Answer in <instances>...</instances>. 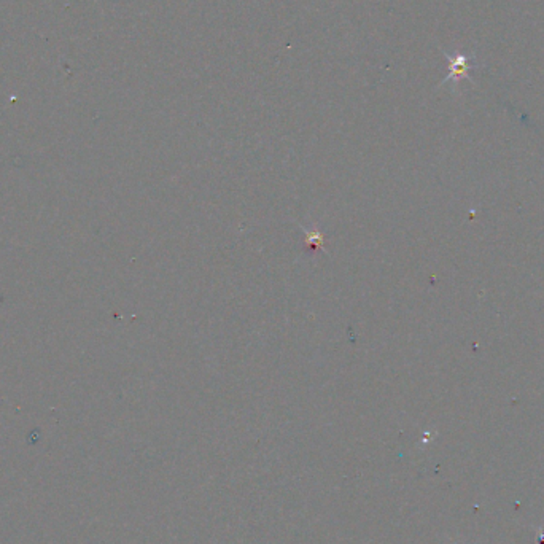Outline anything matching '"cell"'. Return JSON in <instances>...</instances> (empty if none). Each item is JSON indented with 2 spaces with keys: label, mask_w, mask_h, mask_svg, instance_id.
<instances>
[{
  "label": "cell",
  "mask_w": 544,
  "mask_h": 544,
  "mask_svg": "<svg viewBox=\"0 0 544 544\" xmlns=\"http://www.w3.org/2000/svg\"><path fill=\"white\" fill-rule=\"evenodd\" d=\"M446 58L449 59V75L446 77L444 83H447V81H450V80L459 81L460 78H465V77H468V74L471 72V69L476 67L472 56L446 54Z\"/></svg>",
  "instance_id": "1"
}]
</instances>
